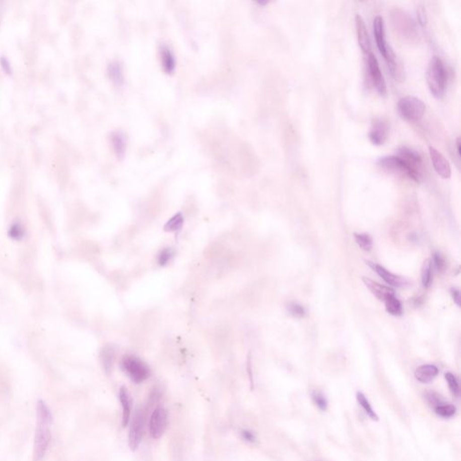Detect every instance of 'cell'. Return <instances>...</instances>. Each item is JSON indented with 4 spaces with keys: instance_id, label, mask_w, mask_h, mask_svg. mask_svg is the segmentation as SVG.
<instances>
[{
    "instance_id": "obj_40",
    "label": "cell",
    "mask_w": 461,
    "mask_h": 461,
    "mask_svg": "<svg viewBox=\"0 0 461 461\" xmlns=\"http://www.w3.org/2000/svg\"><path fill=\"white\" fill-rule=\"evenodd\" d=\"M1 65H2V67L4 69L5 72H7V73H10V72H11V67H10V65H9V60L6 59L5 57H2V58H1Z\"/></svg>"
},
{
    "instance_id": "obj_6",
    "label": "cell",
    "mask_w": 461,
    "mask_h": 461,
    "mask_svg": "<svg viewBox=\"0 0 461 461\" xmlns=\"http://www.w3.org/2000/svg\"><path fill=\"white\" fill-rule=\"evenodd\" d=\"M122 368L135 383H142L151 375L148 365L135 356L125 357L122 361Z\"/></svg>"
},
{
    "instance_id": "obj_29",
    "label": "cell",
    "mask_w": 461,
    "mask_h": 461,
    "mask_svg": "<svg viewBox=\"0 0 461 461\" xmlns=\"http://www.w3.org/2000/svg\"><path fill=\"white\" fill-rule=\"evenodd\" d=\"M357 400L358 402L360 404V406L363 408L364 411L366 412V414L371 418L372 420H378V417L377 415H376L375 411L373 410L372 406H370V404L368 402V399L366 398V397L364 396L363 393L361 392H358L357 393Z\"/></svg>"
},
{
    "instance_id": "obj_28",
    "label": "cell",
    "mask_w": 461,
    "mask_h": 461,
    "mask_svg": "<svg viewBox=\"0 0 461 461\" xmlns=\"http://www.w3.org/2000/svg\"><path fill=\"white\" fill-rule=\"evenodd\" d=\"M354 239L357 244L365 251H369L372 249V239L368 233H354Z\"/></svg>"
},
{
    "instance_id": "obj_17",
    "label": "cell",
    "mask_w": 461,
    "mask_h": 461,
    "mask_svg": "<svg viewBox=\"0 0 461 461\" xmlns=\"http://www.w3.org/2000/svg\"><path fill=\"white\" fill-rule=\"evenodd\" d=\"M362 281H363L364 285L367 287L368 290L372 293L373 295L376 296L379 301H384L386 296H390V295H394V292H393L392 288L377 283V282L373 281V280L368 279V278L363 277Z\"/></svg>"
},
{
    "instance_id": "obj_7",
    "label": "cell",
    "mask_w": 461,
    "mask_h": 461,
    "mask_svg": "<svg viewBox=\"0 0 461 461\" xmlns=\"http://www.w3.org/2000/svg\"><path fill=\"white\" fill-rule=\"evenodd\" d=\"M367 69H368V79L371 82V84L373 85V87L376 89L377 93L382 97H385L387 93L385 78L382 74L377 59L372 52H369L367 57Z\"/></svg>"
},
{
    "instance_id": "obj_24",
    "label": "cell",
    "mask_w": 461,
    "mask_h": 461,
    "mask_svg": "<svg viewBox=\"0 0 461 461\" xmlns=\"http://www.w3.org/2000/svg\"><path fill=\"white\" fill-rule=\"evenodd\" d=\"M421 277L423 288H429L432 282V262L430 258L425 259V261L423 262Z\"/></svg>"
},
{
    "instance_id": "obj_1",
    "label": "cell",
    "mask_w": 461,
    "mask_h": 461,
    "mask_svg": "<svg viewBox=\"0 0 461 461\" xmlns=\"http://www.w3.org/2000/svg\"><path fill=\"white\" fill-rule=\"evenodd\" d=\"M52 415L45 403L39 401L37 405V428L34 438V460L40 461L45 456L51 441L50 430Z\"/></svg>"
},
{
    "instance_id": "obj_4",
    "label": "cell",
    "mask_w": 461,
    "mask_h": 461,
    "mask_svg": "<svg viewBox=\"0 0 461 461\" xmlns=\"http://www.w3.org/2000/svg\"><path fill=\"white\" fill-rule=\"evenodd\" d=\"M377 164L381 169L388 173L405 176L417 183H419L422 179V173L413 169L398 155L381 157L377 160Z\"/></svg>"
},
{
    "instance_id": "obj_5",
    "label": "cell",
    "mask_w": 461,
    "mask_h": 461,
    "mask_svg": "<svg viewBox=\"0 0 461 461\" xmlns=\"http://www.w3.org/2000/svg\"><path fill=\"white\" fill-rule=\"evenodd\" d=\"M425 104L422 99L415 96H406L398 103V111L400 116L408 122L415 123L423 118L425 112Z\"/></svg>"
},
{
    "instance_id": "obj_36",
    "label": "cell",
    "mask_w": 461,
    "mask_h": 461,
    "mask_svg": "<svg viewBox=\"0 0 461 461\" xmlns=\"http://www.w3.org/2000/svg\"><path fill=\"white\" fill-rule=\"evenodd\" d=\"M416 14H417V18L419 24L422 26H425L427 25L428 17L426 14V10L423 8V6H419L416 9Z\"/></svg>"
},
{
    "instance_id": "obj_33",
    "label": "cell",
    "mask_w": 461,
    "mask_h": 461,
    "mask_svg": "<svg viewBox=\"0 0 461 461\" xmlns=\"http://www.w3.org/2000/svg\"><path fill=\"white\" fill-rule=\"evenodd\" d=\"M432 262H433V265L435 267L436 270L439 272L444 271L445 268H446V261H445L444 258L439 252H435V253L433 254Z\"/></svg>"
},
{
    "instance_id": "obj_32",
    "label": "cell",
    "mask_w": 461,
    "mask_h": 461,
    "mask_svg": "<svg viewBox=\"0 0 461 461\" xmlns=\"http://www.w3.org/2000/svg\"><path fill=\"white\" fill-rule=\"evenodd\" d=\"M174 255V251L171 248H166L164 250L161 251V253L158 256V262L161 266H165L167 265L170 259L172 258Z\"/></svg>"
},
{
    "instance_id": "obj_37",
    "label": "cell",
    "mask_w": 461,
    "mask_h": 461,
    "mask_svg": "<svg viewBox=\"0 0 461 461\" xmlns=\"http://www.w3.org/2000/svg\"><path fill=\"white\" fill-rule=\"evenodd\" d=\"M450 294H451V296H452L453 301L454 303L457 305V306H460V293H459V290L457 289V288H452L451 290H450Z\"/></svg>"
},
{
    "instance_id": "obj_31",
    "label": "cell",
    "mask_w": 461,
    "mask_h": 461,
    "mask_svg": "<svg viewBox=\"0 0 461 461\" xmlns=\"http://www.w3.org/2000/svg\"><path fill=\"white\" fill-rule=\"evenodd\" d=\"M445 378L448 382V387L452 393H454L455 396H459L460 388H459V384H458L457 377H455L452 373H446Z\"/></svg>"
},
{
    "instance_id": "obj_34",
    "label": "cell",
    "mask_w": 461,
    "mask_h": 461,
    "mask_svg": "<svg viewBox=\"0 0 461 461\" xmlns=\"http://www.w3.org/2000/svg\"><path fill=\"white\" fill-rule=\"evenodd\" d=\"M313 399L314 403H315V405H316L321 410H326V408H327V402H326V399L322 394L318 393V392H315V393H313Z\"/></svg>"
},
{
    "instance_id": "obj_25",
    "label": "cell",
    "mask_w": 461,
    "mask_h": 461,
    "mask_svg": "<svg viewBox=\"0 0 461 461\" xmlns=\"http://www.w3.org/2000/svg\"><path fill=\"white\" fill-rule=\"evenodd\" d=\"M108 74L110 77L111 80L114 83L117 85H121L123 82V69L121 64L115 61L112 62L108 67Z\"/></svg>"
},
{
    "instance_id": "obj_10",
    "label": "cell",
    "mask_w": 461,
    "mask_h": 461,
    "mask_svg": "<svg viewBox=\"0 0 461 461\" xmlns=\"http://www.w3.org/2000/svg\"><path fill=\"white\" fill-rule=\"evenodd\" d=\"M389 136V123L383 117L376 118L373 121L368 131V139L371 144L381 146L385 144Z\"/></svg>"
},
{
    "instance_id": "obj_39",
    "label": "cell",
    "mask_w": 461,
    "mask_h": 461,
    "mask_svg": "<svg viewBox=\"0 0 461 461\" xmlns=\"http://www.w3.org/2000/svg\"><path fill=\"white\" fill-rule=\"evenodd\" d=\"M247 370H248V375H249V377H250V385H251V388H252V387H253V375H252V366H251V357H250V354L248 355Z\"/></svg>"
},
{
    "instance_id": "obj_27",
    "label": "cell",
    "mask_w": 461,
    "mask_h": 461,
    "mask_svg": "<svg viewBox=\"0 0 461 461\" xmlns=\"http://www.w3.org/2000/svg\"><path fill=\"white\" fill-rule=\"evenodd\" d=\"M456 407L452 405H448L446 403H440L439 405L435 406V413L437 415L443 417V418H449L452 417L453 415L456 414Z\"/></svg>"
},
{
    "instance_id": "obj_20",
    "label": "cell",
    "mask_w": 461,
    "mask_h": 461,
    "mask_svg": "<svg viewBox=\"0 0 461 461\" xmlns=\"http://www.w3.org/2000/svg\"><path fill=\"white\" fill-rule=\"evenodd\" d=\"M161 63L167 73H172L176 68V60L173 53L167 46L161 48Z\"/></svg>"
},
{
    "instance_id": "obj_23",
    "label": "cell",
    "mask_w": 461,
    "mask_h": 461,
    "mask_svg": "<svg viewBox=\"0 0 461 461\" xmlns=\"http://www.w3.org/2000/svg\"><path fill=\"white\" fill-rule=\"evenodd\" d=\"M111 141H112L114 152L117 154L119 158H122L124 155L125 147H126L124 136L121 133H114L112 135Z\"/></svg>"
},
{
    "instance_id": "obj_16",
    "label": "cell",
    "mask_w": 461,
    "mask_h": 461,
    "mask_svg": "<svg viewBox=\"0 0 461 461\" xmlns=\"http://www.w3.org/2000/svg\"><path fill=\"white\" fill-rule=\"evenodd\" d=\"M367 264L371 267L373 270L377 272V275L382 278V280H385V282L390 285V286L399 288V287H404L405 285L408 283L406 279H404L402 277H399V276L394 275L393 273H391L390 271L385 270L384 267L377 265L375 263L369 262V261H368Z\"/></svg>"
},
{
    "instance_id": "obj_11",
    "label": "cell",
    "mask_w": 461,
    "mask_h": 461,
    "mask_svg": "<svg viewBox=\"0 0 461 461\" xmlns=\"http://www.w3.org/2000/svg\"><path fill=\"white\" fill-rule=\"evenodd\" d=\"M429 154L436 173L438 174L440 178L444 179L450 178L451 167L446 157L432 146L429 147Z\"/></svg>"
},
{
    "instance_id": "obj_12",
    "label": "cell",
    "mask_w": 461,
    "mask_h": 461,
    "mask_svg": "<svg viewBox=\"0 0 461 461\" xmlns=\"http://www.w3.org/2000/svg\"><path fill=\"white\" fill-rule=\"evenodd\" d=\"M387 68L389 70L391 75L394 79V81L398 82H403L406 80V71L404 68L401 60L398 59V56L396 55L394 51L391 46H388L385 55H384Z\"/></svg>"
},
{
    "instance_id": "obj_41",
    "label": "cell",
    "mask_w": 461,
    "mask_h": 461,
    "mask_svg": "<svg viewBox=\"0 0 461 461\" xmlns=\"http://www.w3.org/2000/svg\"><path fill=\"white\" fill-rule=\"evenodd\" d=\"M460 138L457 137L455 141V147H456V153H457V158H460Z\"/></svg>"
},
{
    "instance_id": "obj_22",
    "label": "cell",
    "mask_w": 461,
    "mask_h": 461,
    "mask_svg": "<svg viewBox=\"0 0 461 461\" xmlns=\"http://www.w3.org/2000/svg\"><path fill=\"white\" fill-rule=\"evenodd\" d=\"M102 366L106 374H110L114 360V351L111 347H105L100 352Z\"/></svg>"
},
{
    "instance_id": "obj_14",
    "label": "cell",
    "mask_w": 461,
    "mask_h": 461,
    "mask_svg": "<svg viewBox=\"0 0 461 461\" xmlns=\"http://www.w3.org/2000/svg\"><path fill=\"white\" fill-rule=\"evenodd\" d=\"M373 30H374V35L376 39L377 49L380 52L381 55L384 57L389 45L387 44V42L385 40V23H384L383 17L380 16L375 17V19L373 21Z\"/></svg>"
},
{
    "instance_id": "obj_15",
    "label": "cell",
    "mask_w": 461,
    "mask_h": 461,
    "mask_svg": "<svg viewBox=\"0 0 461 461\" xmlns=\"http://www.w3.org/2000/svg\"><path fill=\"white\" fill-rule=\"evenodd\" d=\"M398 156L403 159L413 169L422 173L421 169L423 168V158L417 151L406 146H402L398 150Z\"/></svg>"
},
{
    "instance_id": "obj_30",
    "label": "cell",
    "mask_w": 461,
    "mask_h": 461,
    "mask_svg": "<svg viewBox=\"0 0 461 461\" xmlns=\"http://www.w3.org/2000/svg\"><path fill=\"white\" fill-rule=\"evenodd\" d=\"M288 313L295 318H303L305 316V309L296 302H292L288 305Z\"/></svg>"
},
{
    "instance_id": "obj_38",
    "label": "cell",
    "mask_w": 461,
    "mask_h": 461,
    "mask_svg": "<svg viewBox=\"0 0 461 461\" xmlns=\"http://www.w3.org/2000/svg\"><path fill=\"white\" fill-rule=\"evenodd\" d=\"M241 435H242V438L244 440L249 441V442H254L256 440V436L254 434L253 432H250L249 430H244L241 432Z\"/></svg>"
},
{
    "instance_id": "obj_3",
    "label": "cell",
    "mask_w": 461,
    "mask_h": 461,
    "mask_svg": "<svg viewBox=\"0 0 461 461\" xmlns=\"http://www.w3.org/2000/svg\"><path fill=\"white\" fill-rule=\"evenodd\" d=\"M428 88L433 97L441 99L444 97L448 84V71L443 60L438 56H433L426 72Z\"/></svg>"
},
{
    "instance_id": "obj_9",
    "label": "cell",
    "mask_w": 461,
    "mask_h": 461,
    "mask_svg": "<svg viewBox=\"0 0 461 461\" xmlns=\"http://www.w3.org/2000/svg\"><path fill=\"white\" fill-rule=\"evenodd\" d=\"M144 432V415L142 410H136L131 419L129 431V446L136 450L140 446Z\"/></svg>"
},
{
    "instance_id": "obj_26",
    "label": "cell",
    "mask_w": 461,
    "mask_h": 461,
    "mask_svg": "<svg viewBox=\"0 0 461 461\" xmlns=\"http://www.w3.org/2000/svg\"><path fill=\"white\" fill-rule=\"evenodd\" d=\"M184 223V218L180 213L175 215L173 217H171L164 225V230L168 233H172V232H177L179 229L181 228L182 224Z\"/></svg>"
},
{
    "instance_id": "obj_19",
    "label": "cell",
    "mask_w": 461,
    "mask_h": 461,
    "mask_svg": "<svg viewBox=\"0 0 461 461\" xmlns=\"http://www.w3.org/2000/svg\"><path fill=\"white\" fill-rule=\"evenodd\" d=\"M439 369L434 365H423L415 370V378L421 383H430L438 375Z\"/></svg>"
},
{
    "instance_id": "obj_8",
    "label": "cell",
    "mask_w": 461,
    "mask_h": 461,
    "mask_svg": "<svg viewBox=\"0 0 461 461\" xmlns=\"http://www.w3.org/2000/svg\"><path fill=\"white\" fill-rule=\"evenodd\" d=\"M169 423V415L164 407L159 406L153 411L150 418L149 429L153 439H160L165 432Z\"/></svg>"
},
{
    "instance_id": "obj_21",
    "label": "cell",
    "mask_w": 461,
    "mask_h": 461,
    "mask_svg": "<svg viewBox=\"0 0 461 461\" xmlns=\"http://www.w3.org/2000/svg\"><path fill=\"white\" fill-rule=\"evenodd\" d=\"M385 303V310L386 312L393 315V316H399L403 313V307L401 305V302L398 300V297H396L394 295H390L386 296L385 300L383 301Z\"/></svg>"
},
{
    "instance_id": "obj_13",
    "label": "cell",
    "mask_w": 461,
    "mask_h": 461,
    "mask_svg": "<svg viewBox=\"0 0 461 461\" xmlns=\"http://www.w3.org/2000/svg\"><path fill=\"white\" fill-rule=\"evenodd\" d=\"M355 26L356 33H357V38L358 42L360 45V49L363 51L364 53L368 54L371 52V42L368 35V29L364 21L363 17H361L359 14H357L355 17Z\"/></svg>"
},
{
    "instance_id": "obj_2",
    "label": "cell",
    "mask_w": 461,
    "mask_h": 461,
    "mask_svg": "<svg viewBox=\"0 0 461 461\" xmlns=\"http://www.w3.org/2000/svg\"><path fill=\"white\" fill-rule=\"evenodd\" d=\"M390 19L393 31L398 38L406 43H415L419 38V32L415 20L401 9H393L390 11Z\"/></svg>"
},
{
    "instance_id": "obj_35",
    "label": "cell",
    "mask_w": 461,
    "mask_h": 461,
    "mask_svg": "<svg viewBox=\"0 0 461 461\" xmlns=\"http://www.w3.org/2000/svg\"><path fill=\"white\" fill-rule=\"evenodd\" d=\"M9 233H10V236H12L14 239H20V238L23 237L24 235V229H23V226L21 224H15L11 226L10 228V231H9Z\"/></svg>"
},
{
    "instance_id": "obj_18",
    "label": "cell",
    "mask_w": 461,
    "mask_h": 461,
    "mask_svg": "<svg viewBox=\"0 0 461 461\" xmlns=\"http://www.w3.org/2000/svg\"><path fill=\"white\" fill-rule=\"evenodd\" d=\"M119 399H120L121 406L123 408L122 423H123V427H125L130 422V417H131V399L128 390L123 386L119 390Z\"/></svg>"
}]
</instances>
